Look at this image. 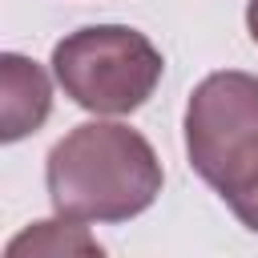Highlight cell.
Here are the masks:
<instances>
[{
    "instance_id": "7",
    "label": "cell",
    "mask_w": 258,
    "mask_h": 258,
    "mask_svg": "<svg viewBox=\"0 0 258 258\" xmlns=\"http://www.w3.org/2000/svg\"><path fill=\"white\" fill-rule=\"evenodd\" d=\"M246 28H250V40L258 44V0L246 4Z\"/></svg>"
},
{
    "instance_id": "3",
    "label": "cell",
    "mask_w": 258,
    "mask_h": 258,
    "mask_svg": "<svg viewBox=\"0 0 258 258\" xmlns=\"http://www.w3.org/2000/svg\"><path fill=\"white\" fill-rule=\"evenodd\" d=\"M161 52L157 44L125 24H89L56 40L52 48V77L89 113H133L141 109L157 81H161Z\"/></svg>"
},
{
    "instance_id": "6",
    "label": "cell",
    "mask_w": 258,
    "mask_h": 258,
    "mask_svg": "<svg viewBox=\"0 0 258 258\" xmlns=\"http://www.w3.org/2000/svg\"><path fill=\"white\" fill-rule=\"evenodd\" d=\"M226 206L234 210V218H238L246 230H254V234H258V181H254L246 194H238L234 202H226Z\"/></svg>"
},
{
    "instance_id": "1",
    "label": "cell",
    "mask_w": 258,
    "mask_h": 258,
    "mask_svg": "<svg viewBox=\"0 0 258 258\" xmlns=\"http://www.w3.org/2000/svg\"><path fill=\"white\" fill-rule=\"evenodd\" d=\"M44 181L60 218L129 222L157 202L161 161L137 129L117 121H85L48 149Z\"/></svg>"
},
{
    "instance_id": "2",
    "label": "cell",
    "mask_w": 258,
    "mask_h": 258,
    "mask_svg": "<svg viewBox=\"0 0 258 258\" xmlns=\"http://www.w3.org/2000/svg\"><path fill=\"white\" fill-rule=\"evenodd\" d=\"M185 153L194 173L234 202L258 181V77L222 69L194 85L185 105Z\"/></svg>"
},
{
    "instance_id": "5",
    "label": "cell",
    "mask_w": 258,
    "mask_h": 258,
    "mask_svg": "<svg viewBox=\"0 0 258 258\" xmlns=\"http://www.w3.org/2000/svg\"><path fill=\"white\" fill-rule=\"evenodd\" d=\"M24 250H32V254H101V242L97 238H89L81 226H73V218H52V222H36L32 230H24V234H16L12 242H8V254L16 258V254H24Z\"/></svg>"
},
{
    "instance_id": "4",
    "label": "cell",
    "mask_w": 258,
    "mask_h": 258,
    "mask_svg": "<svg viewBox=\"0 0 258 258\" xmlns=\"http://www.w3.org/2000/svg\"><path fill=\"white\" fill-rule=\"evenodd\" d=\"M0 93H4L0 97V137L4 141H20L48 121L52 85L36 60H28L20 52H4L0 56Z\"/></svg>"
}]
</instances>
